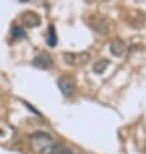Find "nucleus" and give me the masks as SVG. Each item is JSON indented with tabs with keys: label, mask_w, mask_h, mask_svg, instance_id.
<instances>
[{
	"label": "nucleus",
	"mask_w": 146,
	"mask_h": 154,
	"mask_svg": "<svg viewBox=\"0 0 146 154\" xmlns=\"http://www.w3.org/2000/svg\"><path fill=\"white\" fill-rule=\"evenodd\" d=\"M32 148L38 154H54L58 143L45 132H35L31 136Z\"/></svg>",
	"instance_id": "f257e3e1"
},
{
	"label": "nucleus",
	"mask_w": 146,
	"mask_h": 154,
	"mask_svg": "<svg viewBox=\"0 0 146 154\" xmlns=\"http://www.w3.org/2000/svg\"><path fill=\"white\" fill-rule=\"evenodd\" d=\"M58 88H59V91L62 92V95H65L66 97H70L75 93L76 82L72 76L63 75L58 79Z\"/></svg>",
	"instance_id": "f03ea898"
},
{
	"label": "nucleus",
	"mask_w": 146,
	"mask_h": 154,
	"mask_svg": "<svg viewBox=\"0 0 146 154\" xmlns=\"http://www.w3.org/2000/svg\"><path fill=\"white\" fill-rule=\"evenodd\" d=\"M65 62L68 65H74V66H80L85 65L89 62L91 60V54L88 52H78V53H65Z\"/></svg>",
	"instance_id": "7ed1b4c3"
},
{
	"label": "nucleus",
	"mask_w": 146,
	"mask_h": 154,
	"mask_svg": "<svg viewBox=\"0 0 146 154\" xmlns=\"http://www.w3.org/2000/svg\"><path fill=\"white\" fill-rule=\"evenodd\" d=\"M34 65L41 67V69H49L53 65V60L50 58L48 53H40L34 58Z\"/></svg>",
	"instance_id": "20e7f679"
},
{
	"label": "nucleus",
	"mask_w": 146,
	"mask_h": 154,
	"mask_svg": "<svg viewBox=\"0 0 146 154\" xmlns=\"http://www.w3.org/2000/svg\"><path fill=\"white\" fill-rule=\"evenodd\" d=\"M22 22L29 27H35L40 23V18H39V16L35 14L34 12H26V13L22 16Z\"/></svg>",
	"instance_id": "39448f33"
},
{
	"label": "nucleus",
	"mask_w": 146,
	"mask_h": 154,
	"mask_svg": "<svg viewBox=\"0 0 146 154\" xmlns=\"http://www.w3.org/2000/svg\"><path fill=\"white\" fill-rule=\"evenodd\" d=\"M126 51V44L122 42V40H115L111 43L110 45V52L115 54V56H122Z\"/></svg>",
	"instance_id": "423d86ee"
},
{
	"label": "nucleus",
	"mask_w": 146,
	"mask_h": 154,
	"mask_svg": "<svg viewBox=\"0 0 146 154\" xmlns=\"http://www.w3.org/2000/svg\"><path fill=\"white\" fill-rule=\"evenodd\" d=\"M107 66H109V61H107V60H102V61H98L97 63H94L93 70L96 71L97 74H101V72H104V70Z\"/></svg>",
	"instance_id": "0eeeda50"
}]
</instances>
